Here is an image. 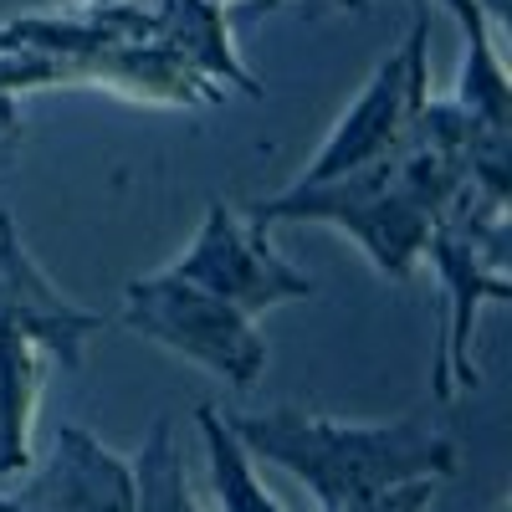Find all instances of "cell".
Returning <instances> with one entry per match:
<instances>
[{"label":"cell","instance_id":"1","mask_svg":"<svg viewBox=\"0 0 512 512\" xmlns=\"http://www.w3.org/2000/svg\"><path fill=\"white\" fill-rule=\"evenodd\" d=\"M221 420L251 461H267L292 482H303L318 512L369 502L405 482H441L456 472V441L431 405L379 425L333 420L297 405L221 410Z\"/></svg>","mask_w":512,"mask_h":512},{"label":"cell","instance_id":"2","mask_svg":"<svg viewBox=\"0 0 512 512\" xmlns=\"http://www.w3.org/2000/svg\"><path fill=\"white\" fill-rule=\"evenodd\" d=\"M420 256H431V267L441 277V303H446V338L441 359L431 374V395L446 405L456 390H477V354L472 333L477 313L487 303H507L512 277H507V205L477 195L466 185L431 226Z\"/></svg>","mask_w":512,"mask_h":512},{"label":"cell","instance_id":"3","mask_svg":"<svg viewBox=\"0 0 512 512\" xmlns=\"http://www.w3.org/2000/svg\"><path fill=\"white\" fill-rule=\"evenodd\" d=\"M425 103H431V21L415 16L410 36L374 67L364 93L344 108V118L333 123V134L292 185H328L395 159L410 144Z\"/></svg>","mask_w":512,"mask_h":512},{"label":"cell","instance_id":"4","mask_svg":"<svg viewBox=\"0 0 512 512\" xmlns=\"http://www.w3.org/2000/svg\"><path fill=\"white\" fill-rule=\"evenodd\" d=\"M123 323L144 333L149 344L236 384V390H251L267 369V338L256 333L251 318H241L221 297H210L190 282H175L164 272L134 277L123 287Z\"/></svg>","mask_w":512,"mask_h":512},{"label":"cell","instance_id":"5","mask_svg":"<svg viewBox=\"0 0 512 512\" xmlns=\"http://www.w3.org/2000/svg\"><path fill=\"white\" fill-rule=\"evenodd\" d=\"M164 277L221 297L226 308H236L251 323L282 303H308V297H318V282L308 272H297L267 241V231H256L226 200L205 205V221H200L195 241L164 267Z\"/></svg>","mask_w":512,"mask_h":512},{"label":"cell","instance_id":"6","mask_svg":"<svg viewBox=\"0 0 512 512\" xmlns=\"http://www.w3.org/2000/svg\"><path fill=\"white\" fill-rule=\"evenodd\" d=\"M103 328H108V318L72 303L26 251L16 216L0 210V338H26L57 369L77 374L88 338H98Z\"/></svg>","mask_w":512,"mask_h":512},{"label":"cell","instance_id":"7","mask_svg":"<svg viewBox=\"0 0 512 512\" xmlns=\"http://www.w3.org/2000/svg\"><path fill=\"white\" fill-rule=\"evenodd\" d=\"M6 502L16 512H134V466L113 456L93 431L62 425L47 466Z\"/></svg>","mask_w":512,"mask_h":512},{"label":"cell","instance_id":"8","mask_svg":"<svg viewBox=\"0 0 512 512\" xmlns=\"http://www.w3.org/2000/svg\"><path fill=\"white\" fill-rule=\"evenodd\" d=\"M149 47L180 57L221 93L236 88L246 98H262V82L236 57L226 6H216V0H149Z\"/></svg>","mask_w":512,"mask_h":512},{"label":"cell","instance_id":"9","mask_svg":"<svg viewBox=\"0 0 512 512\" xmlns=\"http://www.w3.org/2000/svg\"><path fill=\"white\" fill-rule=\"evenodd\" d=\"M52 359L26 338H0V477H16L31 466L36 410L47 395Z\"/></svg>","mask_w":512,"mask_h":512},{"label":"cell","instance_id":"10","mask_svg":"<svg viewBox=\"0 0 512 512\" xmlns=\"http://www.w3.org/2000/svg\"><path fill=\"white\" fill-rule=\"evenodd\" d=\"M456 16V26L466 31V67H461V88H456V108H466L482 123H507L512 118V98H507V67L492 41V21L482 11V0H441Z\"/></svg>","mask_w":512,"mask_h":512},{"label":"cell","instance_id":"11","mask_svg":"<svg viewBox=\"0 0 512 512\" xmlns=\"http://www.w3.org/2000/svg\"><path fill=\"white\" fill-rule=\"evenodd\" d=\"M195 425H200V441H205V456H210V492H216L221 512H287L272 497V487L256 477V461L226 431V420H221L216 405H200Z\"/></svg>","mask_w":512,"mask_h":512},{"label":"cell","instance_id":"12","mask_svg":"<svg viewBox=\"0 0 512 512\" xmlns=\"http://www.w3.org/2000/svg\"><path fill=\"white\" fill-rule=\"evenodd\" d=\"M134 466V512H205L190 492L185 451L175 441V420L159 415L144 436V451L128 461Z\"/></svg>","mask_w":512,"mask_h":512},{"label":"cell","instance_id":"13","mask_svg":"<svg viewBox=\"0 0 512 512\" xmlns=\"http://www.w3.org/2000/svg\"><path fill=\"white\" fill-rule=\"evenodd\" d=\"M436 502V482H405V487H390L369 502H354V507H328V512H431Z\"/></svg>","mask_w":512,"mask_h":512},{"label":"cell","instance_id":"14","mask_svg":"<svg viewBox=\"0 0 512 512\" xmlns=\"http://www.w3.org/2000/svg\"><path fill=\"white\" fill-rule=\"evenodd\" d=\"M21 149V108L16 98H0V169H6Z\"/></svg>","mask_w":512,"mask_h":512},{"label":"cell","instance_id":"15","mask_svg":"<svg viewBox=\"0 0 512 512\" xmlns=\"http://www.w3.org/2000/svg\"><path fill=\"white\" fill-rule=\"evenodd\" d=\"M333 6H349V11H369V0H333Z\"/></svg>","mask_w":512,"mask_h":512},{"label":"cell","instance_id":"16","mask_svg":"<svg viewBox=\"0 0 512 512\" xmlns=\"http://www.w3.org/2000/svg\"><path fill=\"white\" fill-rule=\"evenodd\" d=\"M0 512H16V507H11V502H6V492H0Z\"/></svg>","mask_w":512,"mask_h":512},{"label":"cell","instance_id":"17","mask_svg":"<svg viewBox=\"0 0 512 512\" xmlns=\"http://www.w3.org/2000/svg\"><path fill=\"white\" fill-rule=\"evenodd\" d=\"M497 512H512V502H502V507H497Z\"/></svg>","mask_w":512,"mask_h":512}]
</instances>
